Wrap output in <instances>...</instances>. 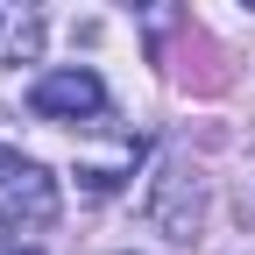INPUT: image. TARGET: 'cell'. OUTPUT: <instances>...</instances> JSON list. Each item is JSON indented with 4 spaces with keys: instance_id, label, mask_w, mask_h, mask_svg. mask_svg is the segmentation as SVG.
Masks as SVG:
<instances>
[{
    "instance_id": "cell-1",
    "label": "cell",
    "mask_w": 255,
    "mask_h": 255,
    "mask_svg": "<svg viewBox=\"0 0 255 255\" xmlns=\"http://www.w3.org/2000/svg\"><path fill=\"white\" fill-rule=\"evenodd\" d=\"M57 213V177L43 163H28L21 149L0 142V220H21V227H43Z\"/></svg>"
},
{
    "instance_id": "cell-5",
    "label": "cell",
    "mask_w": 255,
    "mask_h": 255,
    "mask_svg": "<svg viewBox=\"0 0 255 255\" xmlns=\"http://www.w3.org/2000/svg\"><path fill=\"white\" fill-rule=\"evenodd\" d=\"M241 7H255V0H241Z\"/></svg>"
},
{
    "instance_id": "cell-3",
    "label": "cell",
    "mask_w": 255,
    "mask_h": 255,
    "mask_svg": "<svg viewBox=\"0 0 255 255\" xmlns=\"http://www.w3.org/2000/svg\"><path fill=\"white\" fill-rule=\"evenodd\" d=\"M149 220H156L170 241H191V234H199V220H206L199 177H191V170H163V177H156V191H149Z\"/></svg>"
},
{
    "instance_id": "cell-2",
    "label": "cell",
    "mask_w": 255,
    "mask_h": 255,
    "mask_svg": "<svg viewBox=\"0 0 255 255\" xmlns=\"http://www.w3.org/2000/svg\"><path fill=\"white\" fill-rule=\"evenodd\" d=\"M28 107L43 121H100L107 114V85H100V71H85V64H64V71H43L28 85Z\"/></svg>"
},
{
    "instance_id": "cell-4",
    "label": "cell",
    "mask_w": 255,
    "mask_h": 255,
    "mask_svg": "<svg viewBox=\"0 0 255 255\" xmlns=\"http://www.w3.org/2000/svg\"><path fill=\"white\" fill-rule=\"evenodd\" d=\"M43 57V0H0V64Z\"/></svg>"
},
{
    "instance_id": "cell-6",
    "label": "cell",
    "mask_w": 255,
    "mask_h": 255,
    "mask_svg": "<svg viewBox=\"0 0 255 255\" xmlns=\"http://www.w3.org/2000/svg\"><path fill=\"white\" fill-rule=\"evenodd\" d=\"M21 255H28V248H21Z\"/></svg>"
}]
</instances>
